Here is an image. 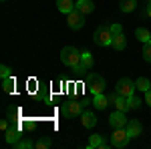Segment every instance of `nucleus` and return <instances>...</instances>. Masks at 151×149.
Wrapping results in <instances>:
<instances>
[{"mask_svg":"<svg viewBox=\"0 0 151 149\" xmlns=\"http://www.w3.org/2000/svg\"><path fill=\"white\" fill-rule=\"evenodd\" d=\"M60 60H63V65L75 69L77 65H81V53H79L75 46H65V48L60 50Z\"/></svg>","mask_w":151,"mask_h":149,"instance_id":"obj_1","label":"nucleus"},{"mask_svg":"<svg viewBox=\"0 0 151 149\" xmlns=\"http://www.w3.org/2000/svg\"><path fill=\"white\" fill-rule=\"evenodd\" d=\"M95 42L99 46H111L113 42V32H111V26L109 24H101L97 30H95Z\"/></svg>","mask_w":151,"mask_h":149,"instance_id":"obj_2","label":"nucleus"},{"mask_svg":"<svg viewBox=\"0 0 151 149\" xmlns=\"http://www.w3.org/2000/svg\"><path fill=\"white\" fill-rule=\"evenodd\" d=\"M83 105H85V101H67L60 107V113L65 115V117H81Z\"/></svg>","mask_w":151,"mask_h":149,"instance_id":"obj_3","label":"nucleus"},{"mask_svg":"<svg viewBox=\"0 0 151 149\" xmlns=\"http://www.w3.org/2000/svg\"><path fill=\"white\" fill-rule=\"evenodd\" d=\"M135 83L131 79H127V77H123V79H119L117 81V85H115V91L121 95V97H131V95H135Z\"/></svg>","mask_w":151,"mask_h":149,"instance_id":"obj_4","label":"nucleus"},{"mask_svg":"<svg viewBox=\"0 0 151 149\" xmlns=\"http://www.w3.org/2000/svg\"><path fill=\"white\" fill-rule=\"evenodd\" d=\"M129 139H131V135L127 133L125 127H123V129H115L113 135H111V145H113V147L123 149V147H127V145H129Z\"/></svg>","mask_w":151,"mask_h":149,"instance_id":"obj_5","label":"nucleus"},{"mask_svg":"<svg viewBox=\"0 0 151 149\" xmlns=\"http://www.w3.org/2000/svg\"><path fill=\"white\" fill-rule=\"evenodd\" d=\"M87 89L93 93V95H99V93L105 91V79L101 75H87Z\"/></svg>","mask_w":151,"mask_h":149,"instance_id":"obj_6","label":"nucleus"},{"mask_svg":"<svg viewBox=\"0 0 151 149\" xmlns=\"http://www.w3.org/2000/svg\"><path fill=\"white\" fill-rule=\"evenodd\" d=\"M67 24H69V28H73V30H81L83 26H85V14H81V12L75 8L73 12L67 14Z\"/></svg>","mask_w":151,"mask_h":149,"instance_id":"obj_7","label":"nucleus"},{"mask_svg":"<svg viewBox=\"0 0 151 149\" xmlns=\"http://www.w3.org/2000/svg\"><path fill=\"white\" fill-rule=\"evenodd\" d=\"M109 125L113 129H123L127 125V119H125V111H115L113 115H109Z\"/></svg>","mask_w":151,"mask_h":149,"instance_id":"obj_8","label":"nucleus"},{"mask_svg":"<svg viewBox=\"0 0 151 149\" xmlns=\"http://www.w3.org/2000/svg\"><path fill=\"white\" fill-rule=\"evenodd\" d=\"M4 139H6V143H10V145H16L20 139H22V135H20V129L16 125L8 127V131H6V135H4Z\"/></svg>","mask_w":151,"mask_h":149,"instance_id":"obj_9","label":"nucleus"},{"mask_svg":"<svg viewBox=\"0 0 151 149\" xmlns=\"http://www.w3.org/2000/svg\"><path fill=\"white\" fill-rule=\"evenodd\" d=\"M125 129H127V133L131 135V139H133V137H139L141 131H143V129H141V123L137 121V119H129L127 125H125Z\"/></svg>","mask_w":151,"mask_h":149,"instance_id":"obj_10","label":"nucleus"},{"mask_svg":"<svg viewBox=\"0 0 151 149\" xmlns=\"http://www.w3.org/2000/svg\"><path fill=\"white\" fill-rule=\"evenodd\" d=\"M81 123H83V127H87V129H93V127L97 125V117H95V113H91V111H83Z\"/></svg>","mask_w":151,"mask_h":149,"instance_id":"obj_11","label":"nucleus"},{"mask_svg":"<svg viewBox=\"0 0 151 149\" xmlns=\"http://www.w3.org/2000/svg\"><path fill=\"white\" fill-rule=\"evenodd\" d=\"M75 8L81 12V14H91V12L95 10V4L91 0H79V2L75 4Z\"/></svg>","mask_w":151,"mask_h":149,"instance_id":"obj_12","label":"nucleus"},{"mask_svg":"<svg viewBox=\"0 0 151 149\" xmlns=\"http://www.w3.org/2000/svg\"><path fill=\"white\" fill-rule=\"evenodd\" d=\"M93 105H95V109L103 111V109H107V105H109V97H105L103 93H99V95H93Z\"/></svg>","mask_w":151,"mask_h":149,"instance_id":"obj_13","label":"nucleus"},{"mask_svg":"<svg viewBox=\"0 0 151 149\" xmlns=\"http://www.w3.org/2000/svg\"><path fill=\"white\" fill-rule=\"evenodd\" d=\"M111 46H113L115 50H123V48L127 46L125 35H123V32H119V35H113V42H111Z\"/></svg>","mask_w":151,"mask_h":149,"instance_id":"obj_14","label":"nucleus"},{"mask_svg":"<svg viewBox=\"0 0 151 149\" xmlns=\"http://www.w3.org/2000/svg\"><path fill=\"white\" fill-rule=\"evenodd\" d=\"M57 8L63 14H69V12L75 10V2L73 0H57Z\"/></svg>","mask_w":151,"mask_h":149,"instance_id":"obj_15","label":"nucleus"},{"mask_svg":"<svg viewBox=\"0 0 151 149\" xmlns=\"http://www.w3.org/2000/svg\"><path fill=\"white\" fill-rule=\"evenodd\" d=\"M89 147H91V149H95V147L105 149V147H109V143H107L101 135H91V139H89Z\"/></svg>","mask_w":151,"mask_h":149,"instance_id":"obj_16","label":"nucleus"},{"mask_svg":"<svg viewBox=\"0 0 151 149\" xmlns=\"http://www.w3.org/2000/svg\"><path fill=\"white\" fill-rule=\"evenodd\" d=\"M135 6H137V0H121V2H119L121 12H133Z\"/></svg>","mask_w":151,"mask_h":149,"instance_id":"obj_17","label":"nucleus"},{"mask_svg":"<svg viewBox=\"0 0 151 149\" xmlns=\"http://www.w3.org/2000/svg\"><path fill=\"white\" fill-rule=\"evenodd\" d=\"M135 36L139 38V40H141V42H143V45H145L147 40H151V32H149V30H147V28H143V26H139V28L135 30Z\"/></svg>","mask_w":151,"mask_h":149,"instance_id":"obj_18","label":"nucleus"},{"mask_svg":"<svg viewBox=\"0 0 151 149\" xmlns=\"http://www.w3.org/2000/svg\"><path fill=\"white\" fill-rule=\"evenodd\" d=\"M135 87H137L139 91L147 93V91L151 89V83H149V79H145V77H139V79L135 81Z\"/></svg>","mask_w":151,"mask_h":149,"instance_id":"obj_19","label":"nucleus"},{"mask_svg":"<svg viewBox=\"0 0 151 149\" xmlns=\"http://www.w3.org/2000/svg\"><path fill=\"white\" fill-rule=\"evenodd\" d=\"M81 63L85 65V67H87V69H91V67L95 65V60H93V55H91L89 50H83V53H81Z\"/></svg>","mask_w":151,"mask_h":149,"instance_id":"obj_20","label":"nucleus"},{"mask_svg":"<svg viewBox=\"0 0 151 149\" xmlns=\"http://www.w3.org/2000/svg\"><path fill=\"white\" fill-rule=\"evenodd\" d=\"M2 87H4V93H8V95H10V93L14 91V79H12V77L2 79Z\"/></svg>","mask_w":151,"mask_h":149,"instance_id":"obj_21","label":"nucleus"},{"mask_svg":"<svg viewBox=\"0 0 151 149\" xmlns=\"http://www.w3.org/2000/svg\"><path fill=\"white\" fill-rule=\"evenodd\" d=\"M115 107H117V111H129V103H127V97H121V95H119V99H117Z\"/></svg>","mask_w":151,"mask_h":149,"instance_id":"obj_22","label":"nucleus"},{"mask_svg":"<svg viewBox=\"0 0 151 149\" xmlns=\"http://www.w3.org/2000/svg\"><path fill=\"white\" fill-rule=\"evenodd\" d=\"M127 103H129V111H135V109L141 107V99H137L135 95H131V97H127Z\"/></svg>","mask_w":151,"mask_h":149,"instance_id":"obj_23","label":"nucleus"},{"mask_svg":"<svg viewBox=\"0 0 151 149\" xmlns=\"http://www.w3.org/2000/svg\"><path fill=\"white\" fill-rule=\"evenodd\" d=\"M32 145H36V143H32L30 139H20V141H18L14 147H18V149H30Z\"/></svg>","mask_w":151,"mask_h":149,"instance_id":"obj_24","label":"nucleus"},{"mask_svg":"<svg viewBox=\"0 0 151 149\" xmlns=\"http://www.w3.org/2000/svg\"><path fill=\"white\" fill-rule=\"evenodd\" d=\"M143 58H145L147 63H151V40H147L145 46H143Z\"/></svg>","mask_w":151,"mask_h":149,"instance_id":"obj_25","label":"nucleus"},{"mask_svg":"<svg viewBox=\"0 0 151 149\" xmlns=\"http://www.w3.org/2000/svg\"><path fill=\"white\" fill-rule=\"evenodd\" d=\"M36 147L38 149H48L50 147V139L48 137H40L38 141H36Z\"/></svg>","mask_w":151,"mask_h":149,"instance_id":"obj_26","label":"nucleus"},{"mask_svg":"<svg viewBox=\"0 0 151 149\" xmlns=\"http://www.w3.org/2000/svg\"><path fill=\"white\" fill-rule=\"evenodd\" d=\"M18 115H20V109H18V107H8V119H16V117H18Z\"/></svg>","mask_w":151,"mask_h":149,"instance_id":"obj_27","label":"nucleus"},{"mask_svg":"<svg viewBox=\"0 0 151 149\" xmlns=\"http://www.w3.org/2000/svg\"><path fill=\"white\" fill-rule=\"evenodd\" d=\"M0 75H2V79H6V77H12V73H10V67H6V65H2V67H0Z\"/></svg>","mask_w":151,"mask_h":149,"instance_id":"obj_28","label":"nucleus"},{"mask_svg":"<svg viewBox=\"0 0 151 149\" xmlns=\"http://www.w3.org/2000/svg\"><path fill=\"white\" fill-rule=\"evenodd\" d=\"M109 26H111V32H113V35H119V32H123L121 24H109Z\"/></svg>","mask_w":151,"mask_h":149,"instance_id":"obj_29","label":"nucleus"},{"mask_svg":"<svg viewBox=\"0 0 151 149\" xmlns=\"http://www.w3.org/2000/svg\"><path fill=\"white\" fill-rule=\"evenodd\" d=\"M117 99H119V93H111V95H109V105H115L117 103Z\"/></svg>","mask_w":151,"mask_h":149,"instance_id":"obj_30","label":"nucleus"},{"mask_svg":"<svg viewBox=\"0 0 151 149\" xmlns=\"http://www.w3.org/2000/svg\"><path fill=\"white\" fill-rule=\"evenodd\" d=\"M8 121H10V119H4V121H0V129H2L4 133H6V131H8V127H10V123H8Z\"/></svg>","mask_w":151,"mask_h":149,"instance_id":"obj_31","label":"nucleus"},{"mask_svg":"<svg viewBox=\"0 0 151 149\" xmlns=\"http://www.w3.org/2000/svg\"><path fill=\"white\" fill-rule=\"evenodd\" d=\"M145 103H147V105L151 107V89H149L147 93H145Z\"/></svg>","mask_w":151,"mask_h":149,"instance_id":"obj_32","label":"nucleus"},{"mask_svg":"<svg viewBox=\"0 0 151 149\" xmlns=\"http://www.w3.org/2000/svg\"><path fill=\"white\" fill-rule=\"evenodd\" d=\"M145 12H147V16H149V18H151V0H149V2H147V8H145Z\"/></svg>","mask_w":151,"mask_h":149,"instance_id":"obj_33","label":"nucleus"},{"mask_svg":"<svg viewBox=\"0 0 151 149\" xmlns=\"http://www.w3.org/2000/svg\"><path fill=\"white\" fill-rule=\"evenodd\" d=\"M2 2H6V0H2Z\"/></svg>","mask_w":151,"mask_h":149,"instance_id":"obj_34","label":"nucleus"}]
</instances>
